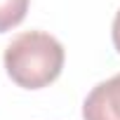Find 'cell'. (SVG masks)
Returning <instances> with one entry per match:
<instances>
[{
  "mask_svg": "<svg viewBox=\"0 0 120 120\" xmlns=\"http://www.w3.org/2000/svg\"><path fill=\"white\" fill-rule=\"evenodd\" d=\"M66 52L54 35L26 31L12 38L5 49V71L24 90H42L52 85L64 68Z\"/></svg>",
  "mask_w": 120,
  "mask_h": 120,
  "instance_id": "1",
  "label": "cell"
},
{
  "mask_svg": "<svg viewBox=\"0 0 120 120\" xmlns=\"http://www.w3.org/2000/svg\"><path fill=\"white\" fill-rule=\"evenodd\" d=\"M82 120H120V73L92 87L82 104Z\"/></svg>",
  "mask_w": 120,
  "mask_h": 120,
  "instance_id": "2",
  "label": "cell"
},
{
  "mask_svg": "<svg viewBox=\"0 0 120 120\" xmlns=\"http://www.w3.org/2000/svg\"><path fill=\"white\" fill-rule=\"evenodd\" d=\"M31 0H0V33L19 26L28 12Z\"/></svg>",
  "mask_w": 120,
  "mask_h": 120,
  "instance_id": "3",
  "label": "cell"
},
{
  "mask_svg": "<svg viewBox=\"0 0 120 120\" xmlns=\"http://www.w3.org/2000/svg\"><path fill=\"white\" fill-rule=\"evenodd\" d=\"M111 35H113V45H115V49H118V54H120V10H118V14H115V19H113V31H111Z\"/></svg>",
  "mask_w": 120,
  "mask_h": 120,
  "instance_id": "4",
  "label": "cell"
}]
</instances>
